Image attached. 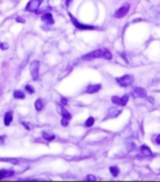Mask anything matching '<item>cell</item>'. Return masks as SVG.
<instances>
[{"mask_svg": "<svg viewBox=\"0 0 160 182\" xmlns=\"http://www.w3.org/2000/svg\"><path fill=\"white\" fill-rule=\"evenodd\" d=\"M105 49H96L91 52H89L86 55L82 56V60H93L95 59H104Z\"/></svg>", "mask_w": 160, "mask_h": 182, "instance_id": "obj_1", "label": "cell"}, {"mask_svg": "<svg viewBox=\"0 0 160 182\" xmlns=\"http://www.w3.org/2000/svg\"><path fill=\"white\" fill-rule=\"evenodd\" d=\"M69 16L71 18V22L72 23V25H74L77 29H79V30H91V29H95L96 28L93 26H90V25H86V24L80 23L71 12H69Z\"/></svg>", "mask_w": 160, "mask_h": 182, "instance_id": "obj_2", "label": "cell"}, {"mask_svg": "<svg viewBox=\"0 0 160 182\" xmlns=\"http://www.w3.org/2000/svg\"><path fill=\"white\" fill-rule=\"evenodd\" d=\"M117 83L121 86V87H128V86L132 85L134 82V76L131 75H124L123 76L116 78Z\"/></svg>", "mask_w": 160, "mask_h": 182, "instance_id": "obj_3", "label": "cell"}, {"mask_svg": "<svg viewBox=\"0 0 160 182\" xmlns=\"http://www.w3.org/2000/svg\"><path fill=\"white\" fill-rule=\"evenodd\" d=\"M30 74L33 80H37L40 75V61L33 60L30 64Z\"/></svg>", "mask_w": 160, "mask_h": 182, "instance_id": "obj_4", "label": "cell"}, {"mask_svg": "<svg viewBox=\"0 0 160 182\" xmlns=\"http://www.w3.org/2000/svg\"><path fill=\"white\" fill-rule=\"evenodd\" d=\"M129 9H130L129 4L126 3V4L123 5L122 7H120V8L117 9V11L115 12L114 17L117 18V19H122V18H123L124 16H126V14L128 13Z\"/></svg>", "mask_w": 160, "mask_h": 182, "instance_id": "obj_5", "label": "cell"}, {"mask_svg": "<svg viewBox=\"0 0 160 182\" xmlns=\"http://www.w3.org/2000/svg\"><path fill=\"white\" fill-rule=\"evenodd\" d=\"M42 1L43 0H29V2L27 3V7H26V11L30 12H37V9L41 6Z\"/></svg>", "mask_w": 160, "mask_h": 182, "instance_id": "obj_6", "label": "cell"}, {"mask_svg": "<svg viewBox=\"0 0 160 182\" xmlns=\"http://www.w3.org/2000/svg\"><path fill=\"white\" fill-rule=\"evenodd\" d=\"M132 95L134 98H145L147 97V92L146 90L141 87H137L133 90Z\"/></svg>", "mask_w": 160, "mask_h": 182, "instance_id": "obj_7", "label": "cell"}, {"mask_svg": "<svg viewBox=\"0 0 160 182\" xmlns=\"http://www.w3.org/2000/svg\"><path fill=\"white\" fill-rule=\"evenodd\" d=\"M41 20L43 23H45L46 25H54V23H55L54 18H53V15L50 12H46L44 14H42V17H41Z\"/></svg>", "mask_w": 160, "mask_h": 182, "instance_id": "obj_8", "label": "cell"}, {"mask_svg": "<svg viewBox=\"0 0 160 182\" xmlns=\"http://www.w3.org/2000/svg\"><path fill=\"white\" fill-rule=\"evenodd\" d=\"M101 88H102L101 84H91V85H89L88 87L86 88V93L90 94H96L97 92H99V91L101 90Z\"/></svg>", "mask_w": 160, "mask_h": 182, "instance_id": "obj_9", "label": "cell"}, {"mask_svg": "<svg viewBox=\"0 0 160 182\" xmlns=\"http://www.w3.org/2000/svg\"><path fill=\"white\" fill-rule=\"evenodd\" d=\"M57 109H59V112L60 113V115L62 116V118H66V119H68V120H71L72 119V114L68 112L64 107L57 106Z\"/></svg>", "mask_w": 160, "mask_h": 182, "instance_id": "obj_10", "label": "cell"}, {"mask_svg": "<svg viewBox=\"0 0 160 182\" xmlns=\"http://www.w3.org/2000/svg\"><path fill=\"white\" fill-rule=\"evenodd\" d=\"M140 152L144 157H150L152 156V150L150 149V147L147 146L146 145H143L140 146Z\"/></svg>", "mask_w": 160, "mask_h": 182, "instance_id": "obj_11", "label": "cell"}, {"mask_svg": "<svg viewBox=\"0 0 160 182\" xmlns=\"http://www.w3.org/2000/svg\"><path fill=\"white\" fill-rule=\"evenodd\" d=\"M14 175V172L11 170H0V179L5 178H9Z\"/></svg>", "mask_w": 160, "mask_h": 182, "instance_id": "obj_12", "label": "cell"}, {"mask_svg": "<svg viewBox=\"0 0 160 182\" xmlns=\"http://www.w3.org/2000/svg\"><path fill=\"white\" fill-rule=\"evenodd\" d=\"M12 112H6V114H5V117H4V124H5V126H9V124L11 123L12 121Z\"/></svg>", "mask_w": 160, "mask_h": 182, "instance_id": "obj_13", "label": "cell"}, {"mask_svg": "<svg viewBox=\"0 0 160 182\" xmlns=\"http://www.w3.org/2000/svg\"><path fill=\"white\" fill-rule=\"evenodd\" d=\"M42 137L43 139H45L46 141H53V140H55V138L56 136L54 135V134H52V133H48V132H42Z\"/></svg>", "mask_w": 160, "mask_h": 182, "instance_id": "obj_14", "label": "cell"}, {"mask_svg": "<svg viewBox=\"0 0 160 182\" xmlns=\"http://www.w3.org/2000/svg\"><path fill=\"white\" fill-rule=\"evenodd\" d=\"M13 97L16 99H25L26 94H24V92H21V91H15L13 94Z\"/></svg>", "mask_w": 160, "mask_h": 182, "instance_id": "obj_15", "label": "cell"}, {"mask_svg": "<svg viewBox=\"0 0 160 182\" xmlns=\"http://www.w3.org/2000/svg\"><path fill=\"white\" fill-rule=\"evenodd\" d=\"M43 108V103H42V99H37L36 102H35V109L37 112H41Z\"/></svg>", "mask_w": 160, "mask_h": 182, "instance_id": "obj_16", "label": "cell"}, {"mask_svg": "<svg viewBox=\"0 0 160 182\" xmlns=\"http://www.w3.org/2000/svg\"><path fill=\"white\" fill-rule=\"evenodd\" d=\"M109 171H110L111 175H112L113 176H118V175L120 174V169L118 168L117 166H110Z\"/></svg>", "mask_w": 160, "mask_h": 182, "instance_id": "obj_17", "label": "cell"}, {"mask_svg": "<svg viewBox=\"0 0 160 182\" xmlns=\"http://www.w3.org/2000/svg\"><path fill=\"white\" fill-rule=\"evenodd\" d=\"M94 122H95L94 118L90 116V117H89L88 119H87L84 124H85V127H93V124H94Z\"/></svg>", "mask_w": 160, "mask_h": 182, "instance_id": "obj_18", "label": "cell"}, {"mask_svg": "<svg viewBox=\"0 0 160 182\" xmlns=\"http://www.w3.org/2000/svg\"><path fill=\"white\" fill-rule=\"evenodd\" d=\"M111 101L114 105H117V106H122V97L119 96H112L111 97Z\"/></svg>", "mask_w": 160, "mask_h": 182, "instance_id": "obj_19", "label": "cell"}, {"mask_svg": "<svg viewBox=\"0 0 160 182\" xmlns=\"http://www.w3.org/2000/svg\"><path fill=\"white\" fill-rule=\"evenodd\" d=\"M128 100H129V95L128 94H124L123 96H122V107L126 106Z\"/></svg>", "mask_w": 160, "mask_h": 182, "instance_id": "obj_20", "label": "cell"}, {"mask_svg": "<svg viewBox=\"0 0 160 182\" xmlns=\"http://www.w3.org/2000/svg\"><path fill=\"white\" fill-rule=\"evenodd\" d=\"M104 59L106 60H110L111 59H112V54H111V52L108 49H105V53Z\"/></svg>", "mask_w": 160, "mask_h": 182, "instance_id": "obj_21", "label": "cell"}, {"mask_svg": "<svg viewBox=\"0 0 160 182\" xmlns=\"http://www.w3.org/2000/svg\"><path fill=\"white\" fill-rule=\"evenodd\" d=\"M25 89H26L27 92L28 94H34V92H35V90H34V88L32 87L31 85H27L26 87H25Z\"/></svg>", "mask_w": 160, "mask_h": 182, "instance_id": "obj_22", "label": "cell"}, {"mask_svg": "<svg viewBox=\"0 0 160 182\" xmlns=\"http://www.w3.org/2000/svg\"><path fill=\"white\" fill-rule=\"evenodd\" d=\"M69 121H70V120H68V119H66V118H62L61 121H60L61 126H62V127H67L68 124H69Z\"/></svg>", "mask_w": 160, "mask_h": 182, "instance_id": "obj_23", "label": "cell"}, {"mask_svg": "<svg viewBox=\"0 0 160 182\" xmlns=\"http://www.w3.org/2000/svg\"><path fill=\"white\" fill-rule=\"evenodd\" d=\"M0 48H1L2 50H7V49H9V45L7 44V42H3V44L0 45Z\"/></svg>", "mask_w": 160, "mask_h": 182, "instance_id": "obj_24", "label": "cell"}, {"mask_svg": "<svg viewBox=\"0 0 160 182\" xmlns=\"http://www.w3.org/2000/svg\"><path fill=\"white\" fill-rule=\"evenodd\" d=\"M86 180H93V181H95L96 180V178L94 176H93V175H88L86 176V178H85Z\"/></svg>", "mask_w": 160, "mask_h": 182, "instance_id": "obj_25", "label": "cell"}, {"mask_svg": "<svg viewBox=\"0 0 160 182\" xmlns=\"http://www.w3.org/2000/svg\"><path fill=\"white\" fill-rule=\"evenodd\" d=\"M61 104L63 105V106H66V105L68 104V101H67V99L65 98V97H61Z\"/></svg>", "mask_w": 160, "mask_h": 182, "instance_id": "obj_26", "label": "cell"}, {"mask_svg": "<svg viewBox=\"0 0 160 182\" xmlns=\"http://www.w3.org/2000/svg\"><path fill=\"white\" fill-rule=\"evenodd\" d=\"M16 21L18 22V23H26V20L24 18H22V17H17L16 18Z\"/></svg>", "mask_w": 160, "mask_h": 182, "instance_id": "obj_27", "label": "cell"}, {"mask_svg": "<svg viewBox=\"0 0 160 182\" xmlns=\"http://www.w3.org/2000/svg\"><path fill=\"white\" fill-rule=\"evenodd\" d=\"M156 145H160V134L156 136Z\"/></svg>", "mask_w": 160, "mask_h": 182, "instance_id": "obj_28", "label": "cell"}, {"mask_svg": "<svg viewBox=\"0 0 160 182\" xmlns=\"http://www.w3.org/2000/svg\"><path fill=\"white\" fill-rule=\"evenodd\" d=\"M72 0H66V1H65L66 6H67V7H69L70 5H71V3H72Z\"/></svg>", "mask_w": 160, "mask_h": 182, "instance_id": "obj_29", "label": "cell"}, {"mask_svg": "<svg viewBox=\"0 0 160 182\" xmlns=\"http://www.w3.org/2000/svg\"><path fill=\"white\" fill-rule=\"evenodd\" d=\"M22 124H24V126H25V127H26V128L27 129V130H29V127H28V126H27V124L26 123H24V122H23Z\"/></svg>", "mask_w": 160, "mask_h": 182, "instance_id": "obj_30", "label": "cell"}, {"mask_svg": "<svg viewBox=\"0 0 160 182\" xmlns=\"http://www.w3.org/2000/svg\"><path fill=\"white\" fill-rule=\"evenodd\" d=\"M0 45H1V44H0Z\"/></svg>", "mask_w": 160, "mask_h": 182, "instance_id": "obj_31", "label": "cell"}]
</instances>
